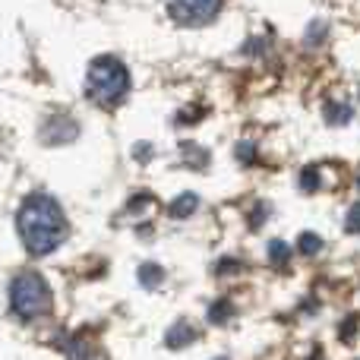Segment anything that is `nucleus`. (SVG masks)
Masks as SVG:
<instances>
[{
	"instance_id": "f257e3e1",
	"label": "nucleus",
	"mask_w": 360,
	"mask_h": 360,
	"mask_svg": "<svg viewBox=\"0 0 360 360\" xmlns=\"http://www.w3.org/2000/svg\"><path fill=\"white\" fill-rule=\"evenodd\" d=\"M19 234L32 256H44L57 250L67 237V218H63L60 205L44 193H35L22 202L19 209Z\"/></svg>"
},
{
	"instance_id": "9d476101",
	"label": "nucleus",
	"mask_w": 360,
	"mask_h": 360,
	"mask_svg": "<svg viewBox=\"0 0 360 360\" xmlns=\"http://www.w3.org/2000/svg\"><path fill=\"white\" fill-rule=\"evenodd\" d=\"M304 190H316V171L313 168L304 171Z\"/></svg>"
},
{
	"instance_id": "0eeeda50",
	"label": "nucleus",
	"mask_w": 360,
	"mask_h": 360,
	"mask_svg": "<svg viewBox=\"0 0 360 360\" xmlns=\"http://www.w3.org/2000/svg\"><path fill=\"white\" fill-rule=\"evenodd\" d=\"M228 310H231V304H224V300H221V304H215L209 310V316L215 319V323H224V319H228Z\"/></svg>"
},
{
	"instance_id": "7ed1b4c3",
	"label": "nucleus",
	"mask_w": 360,
	"mask_h": 360,
	"mask_svg": "<svg viewBox=\"0 0 360 360\" xmlns=\"http://www.w3.org/2000/svg\"><path fill=\"white\" fill-rule=\"evenodd\" d=\"M10 304L22 319H35V316H41V313H48L51 310V291H48L41 275H35V272L16 275L10 285Z\"/></svg>"
},
{
	"instance_id": "6e6552de",
	"label": "nucleus",
	"mask_w": 360,
	"mask_h": 360,
	"mask_svg": "<svg viewBox=\"0 0 360 360\" xmlns=\"http://www.w3.org/2000/svg\"><path fill=\"white\" fill-rule=\"evenodd\" d=\"M269 253H272V259L275 262H288V247L281 240H275L272 247H269Z\"/></svg>"
},
{
	"instance_id": "39448f33",
	"label": "nucleus",
	"mask_w": 360,
	"mask_h": 360,
	"mask_svg": "<svg viewBox=\"0 0 360 360\" xmlns=\"http://www.w3.org/2000/svg\"><path fill=\"white\" fill-rule=\"evenodd\" d=\"M196 205V196H180L174 205H171V212H174L177 218H184V215H190V209Z\"/></svg>"
},
{
	"instance_id": "423d86ee",
	"label": "nucleus",
	"mask_w": 360,
	"mask_h": 360,
	"mask_svg": "<svg viewBox=\"0 0 360 360\" xmlns=\"http://www.w3.org/2000/svg\"><path fill=\"white\" fill-rule=\"evenodd\" d=\"M319 247H323V240H319L316 234H304V240H300V250H304L307 256H313V253H319Z\"/></svg>"
},
{
	"instance_id": "20e7f679",
	"label": "nucleus",
	"mask_w": 360,
	"mask_h": 360,
	"mask_svg": "<svg viewBox=\"0 0 360 360\" xmlns=\"http://www.w3.org/2000/svg\"><path fill=\"white\" fill-rule=\"evenodd\" d=\"M221 0H168L171 19L180 25H205L218 16Z\"/></svg>"
},
{
	"instance_id": "9b49d317",
	"label": "nucleus",
	"mask_w": 360,
	"mask_h": 360,
	"mask_svg": "<svg viewBox=\"0 0 360 360\" xmlns=\"http://www.w3.org/2000/svg\"><path fill=\"white\" fill-rule=\"evenodd\" d=\"M357 228V209H351V218H348V231Z\"/></svg>"
},
{
	"instance_id": "1a4fd4ad",
	"label": "nucleus",
	"mask_w": 360,
	"mask_h": 360,
	"mask_svg": "<svg viewBox=\"0 0 360 360\" xmlns=\"http://www.w3.org/2000/svg\"><path fill=\"white\" fill-rule=\"evenodd\" d=\"M155 278H162V269L146 266V269H143V281H146V285H155Z\"/></svg>"
},
{
	"instance_id": "f03ea898",
	"label": "nucleus",
	"mask_w": 360,
	"mask_h": 360,
	"mask_svg": "<svg viewBox=\"0 0 360 360\" xmlns=\"http://www.w3.org/2000/svg\"><path fill=\"white\" fill-rule=\"evenodd\" d=\"M86 92L95 105L101 108H114L127 98L130 92V73L117 57H95L89 67V79H86Z\"/></svg>"
}]
</instances>
